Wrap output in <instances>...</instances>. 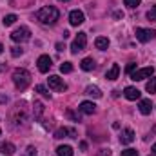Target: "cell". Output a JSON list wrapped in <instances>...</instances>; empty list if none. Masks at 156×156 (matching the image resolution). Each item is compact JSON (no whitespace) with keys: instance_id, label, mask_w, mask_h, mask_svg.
<instances>
[{"instance_id":"6da1fadb","label":"cell","mask_w":156,"mask_h":156,"mask_svg":"<svg viewBox=\"0 0 156 156\" xmlns=\"http://www.w3.org/2000/svg\"><path fill=\"white\" fill-rule=\"evenodd\" d=\"M35 18L38 20L40 24H44V26H53L60 18V11L56 7H53V5H45V7H42V9L37 11Z\"/></svg>"},{"instance_id":"7a4b0ae2","label":"cell","mask_w":156,"mask_h":156,"mask_svg":"<svg viewBox=\"0 0 156 156\" xmlns=\"http://www.w3.org/2000/svg\"><path fill=\"white\" fill-rule=\"evenodd\" d=\"M13 82H15V87L16 89H20V91L27 89V85L31 83L29 71H26V69H15L13 71Z\"/></svg>"},{"instance_id":"3957f363","label":"cell","mask_w":156,"mask_h":156,"mask_svg":"<svg viewBox=\"0 0 156 156\" xmlns=\"http://www.w3.org/2000/svg\"><path fill=\"white\" fill-rule=\"evenodd\" d=\"M31 38V29L29 27H26V26H22V27H18V29H15L13 33H11V40L13 42H27V40Z\"/></svg>"},{"instance_id":"277c9868","label":"cell","mask_w":156,"mask_h":156,"mask_svg":"<svg viewBox=\"0 0 156 156\" xmlns=\"http://www.w3.org/2000/svg\"><path fill=\"white\" fill-rule=\"evenodd\" d=\"M136 38L140 40L142 44H145V42H151V40L156 38V31L154 29H145V27H136Z\"/></svg>"},{"instance_id":"5b68a950","label":"cell","mask_w":156,"mask_h":156,"mask_svg":"<svg viewBox=\"0 0 156 156\" xmlns=\"http://www.w3.org/2000/svg\"><path fill=\"white\" fill-rule=\"evenodd\" d=\"M154 75V67H142V69H136L131 73V78L134 82H140V80H145V78H151Z\"/></svg>"},{"instance_id":"8992f818","label":"cell","mask_w":156,"mask_h":156,"mask_svg":"<svg viewBox=\"0 0 156 156\" xmlns=\"http://www.w3.org/2000/svg\"><path fill=\"white\" fill-rule=\"evenodd\" d=\"M87 45V35L85 33H78L76 38L73 40V45H71V53H78V51H83Z\"/></svg>"},{"instance_id":"52a82bcc","label":"cell","mask_w":156,"mask_h":156,"mask_svg":"<svg viewBox=\"0 0 156 156\" xmlns=\"http://www.w3.org/2000/svg\"><path fill=\"white\" fill-rule=\"evenodd\" d=\"M47 83H49V87H51L53 91H58V93L67 89V85L64 83V80H62L60 76H56V75H53V76L47 78Z\"/></svg>"},{"instance_id":"ba28073f","label":"cell","mask_w":156,"mask_h":156,"mask_svg":"<svg viewBox=\"0 0 156 156\" xmlns=\"http://www.w3.org/2000/svg\"><path fill=\"white\" fill-rule=\"evenodd\" d=\"M37 66H38L40 73H49V69L53 67V60H51L47 55H42L38 60H37Z\"/></svg>"},{"instance_id":"9c48e42d","label":"cell","mask_w":156,"mask_h":156,"mask_svg":"<svg viewBox=\"0 0 156 156\" xmlns=\"http://www.w3.org/2000/svg\"><path fill=\"white\" fill-rule=\"evenodd\" d=\"M83 20H85V16H83V13H82L80 9H75V11L69 13V22H71V26H80V24H83Z\"/></svg>"},{"instance_id":"30bf717a","label":"cell","mask_w":156,"mask_h":156,"mask_svg":"<svg viewBox=\"0 0 156 156\" xmlns=\"http://www.w3.org/2000/svg\"><path fill=\"white\" fill-rule=\"evenodd\" d=\"M133 140H134V131H133V129H129V127H127V129H123V131H122V134H120V144H122V145H129Z\"/></svg>"},{"instance_id":"8fae6325","label":"cell","mask_w":156,"mask_h":156,"mask_svg":"<svg viewBox=\"0 0 156 156\" xmlns=\"http://www.w3.org/2000/svg\"><path fill=\"white\" fill-rule=\"evenodd\" d=\"M123 96H125L127 100H140L142 93H140V91H138L136 87L129 85V87H125V89H123Z\"/></svg>"},{"instance_id":"7c38bea8","label":"cell","mask_w":156,"mask_h":156,"mask_svg":"<svg viewBox=\"0 0 156 156\" xmlns=\"http://www.w3.org/2000/svg\"><path fill=\"white\" fill-rule=\"evenodd\" d=\"M55 138H76V131L75 129H67V127H60L55 133Z\"/></svg>"},{"instance_id":"4fadbf2b","label":"cell","mask_w":156,"mask_h":156,"mask_svg":"<svg viewBox=\"0 0 156 156\" xmlns=\"http://www.w3.org/2000/svg\"><path fill=\"white\" fill-rule=\"evenodd\" d=\"M140 113L142 115H151V111H153V102L149 100V98H144V100H140Z\"/></svg>"},{"instance_id":"5bb4252c","label":"cell","mask_w":156,"mask_h":156,"mask_svg":"<svg viewBox=\"0 0 156 156\" xmlns=\"http://www.w3.org/2000/svg\"><path fill=\"white\" fill-rule=\"evenodd\" d=\"M78 109H80V113H83V115H93V113L96 111V105H94L93 102H82Z\"/></svg>"},{"instance_id":"9a60e30c","label":"cell","mask_w":156,"mask_h":156,"mask_svg":"<svg viewBox=\"0 0 156 156\" xmlns=\"http://www.w3.org/2000/svg\"><path fill=\"white\" fill-rule=\"evenodd\" d=\"M118 75H120V66H118V64H113L111 69L105 73V78H107V80H116Z\"/></svg>"},{"instance_id":"2e32d148","label":"cell","mask_w":156,"mask_h":156,"mask_svg":"<svg viewBox=\"0 0 156 156\" xmlns=\"http://www.w3.org/2000/svg\"><path fill=\"white\" fill-rule=\"evenodd\" d=\"M56 156H73V147L71 145H60V147H56Z\"/></svg>"},{"instance_id":"e0dca14e","label":"cell","mask_w":156,"mask_h":156,"mask_svg":"<svg viewBox=\"0 0 156 156\" xmlns=\"http://www.w3.org/2000/svg\"><path fill=\"white\" fill-rule=\"evenodd\" d=\"M85 94L94 96V98H102V91H100L96 85H87V87H85Z\"/></svg>"},{"instance_id":"ac0fdd59","label":"cell","mask_w":156,"mask_h":156,"mask_svg":"<svg viewBox=\"0 0 156 156\" xmlns=\"http://www.w3.org/2000/svg\"><path fill=\"white\" fill-rule=\"evenodd\" d=\"M109 38H105V37H98V38L94 40V45L98 47V49H102V51H105L107 47H109Z\"/></svg>"},{"instance_id":"d6986e66","label":"cell","mask_w":156,"mask_h":156,"mask_svg":"<svg viewBox=\"0 0 156 156\" xmlns=\"http://www.w3.org/2000/svg\"><path fill=\"white\" fill-rule=\"evenodd\" d=\"M0 153H2V154H7V156L15 154V145H13V144H9V142H5V144H2V145H0Z\"/></svg>"},{"instance_id":"ffe728a7","label":"cell","mask_w":156,"mask_h":156,"mask_svg":"<svg viewBox=\"0 0 156 156\" xmlns=\"http://www.w3.org/2000/svg\"><path fill=\"white\" fill-rule=\"evenodd\" d=\"M80 67H82L83 71H93V69H94V60H93V58H83V60L80 62Z\"/></svg>"},{"instance_id":"44dd1931","label":"cell","mask_w":156,"mask_h":156,"mask_svg":"<svg viewBox=\"0 0 156 156\" xmlns=\"http://www.w3.org/2000/svg\"><path fill=\"white\" fill-rule=\"evenodd\" d=\"M35 0H11V5L15 7H29Z\"/></svg>"},{"instance_id":"7402d4cb","label":"cell","mask_w":156,"mask_h":156,"mask_svg":"<svg viewBox=\"0 0 156 156\" xmlns=\"http://www.w3.org/2000/svg\"><path fill=\"white\" fill-rule=\"evenodd\" d=\"M145 89H147V93H151V94H154V93H156V78H151V80L147 82V85H145Z\"/></svg>"},{"instance_id":"603a6c76","label":"cell","mask_w":156,"mask_h":156,"mask_svg":"<svg viewBox=\"0 0 156 156\" xmlns=\"http://www.w3.org/2000/svg\"><path fill=\"white\" fill-rule=\"evenodd\" d=\"M2 22H4V26H5V27H9V26H13V24L16 22V15H7Z\"/></svg>"},{"instance_id":"cb8c5ba5","label":"cell","mask_w":156,"mask_h":156,"mask_svg":"<svg viewBox=\"0 0 156 156\" xmlns=\"http://www.w3.org/2000/svg\"><path fill=\"white\" fill-rule=\"evenodd\" d=\"M33 107H35V118H40V115L44 113V105H42V102H35Z\"/></svg>"},{"instance_id":"d4e9b609","label":"cell","mask_w":156,"mask_h":156,"mask_svg":"<svg viewBox=\"0 0 156 156\" xmlns=\"http://www.w3.org/2000/svg\"><path fill=\"white\" fill-rule=\"evenodd\" d=\"M71 71H73V64L71 62H64L60 66V73H71Z\"/></svg>"},{"instance_id":"484cf974","label":"cell","mask_w":156,"mask_h":156,"mask_svg":"<svg viewBox=\"0 0 156 156\" xmlns=\"http://www.w3.org/2000/svg\"><path fill=\"white\" fill-rule=\"evenodd\" d=\"M35 89H37V93H40L42 96H45V98H51V94H49V91H47V89H45L44 85H37Z\"/></svg>"},{"instance_id":"4316f807","label":"cell","mask_w":156,"mask_h":156,"mask_svg":"<svg viewBox=\"0 0 156 156\" xmlns=\"http://www.w3.org/2000/svg\"><path fill=\"white\" fill-rule=\"evenodd\" d=\"M140 2H142V0H123V4H125L127 7H131V9L138 7V5H140Z\"/></svg>"},{"instance_id":"83f0119b","label":"cell","mask_w":156,"mask_h":156,"mask_svg":"<svg viewBox=\"0 0 156 156\" xmlns=\"http://www.w3.org/2000/svg\"><path fill=\"white\" fill-rule=\"evenodd\" d=\"M20 55H24V49L22 47H11V56H20Z\"/></svg>"},{"instance_id":"f1b7e54d","label":"cell","mask_w":156,"mask_h":156,"mask_svg":"<svg viewBox=\"0 0 156 156\" xmlns=\"http://www.w3.org/2000/svg\"><path fill=\"white\" fill-rule=\"evenodd\" d=\"M122 156H138V151L136 149H125V151H122Z\"/></svg>"},{"instance_id":"f546056e","label":"cell","mask_w":156,"mask_h":156,"mask_svg":"<svg viewBox=\"0 0 156 156\" xmlns=\"http://www.w3.org/2000/svg\"><path fill=\"white\" fill-rule=\"evenodd\" d=\"M133 71H136V64H134V62L127 64V67H125V73H127V75H131Z\"/></svg>"},{"instance_id":"4dcf8cb0","label":"cell","mask_w":156,"mask_h":156,"mask_svg":"<svg viewBox=\"0 0 156 156\" xmlns=\"http://www.w3.org/2000/svg\"><path fill=\"white\" fill-rule=\"evenodd\" d=\"M147 18H149V20H156V5L151 11H147Z\"/></svg>"},{"instance_id":"1f68e13d","label":"cell","mask_w":156,"mask_h":156,"mask_svg":"<svg viewBox=\"0 0 156 156\" xmlns=\"http://www.w3.org/2000/svg\"><path fill=\"white\" fill-rule=\"evenodd\" d=\"M67 116H69V118H73V120H75V122H80V118H78L76 115H75V113H73V111H67Z\"/></svg>"},{"instance_id":"d6a6232c","label":"cell","mask_w":156,"mask_h":156,"mask_svg":"<svg viewBox=\"0 0 156 156\" xmlns=\"http://www.w3.org/2000/svg\"><path fill=\"white\" fill-rule=\"evenodd\" d=\"M122 16H123V13H120V11H116V13H115V18H122Z\"/></svg>"},{"instance_id":"836d02e7","label":"cell","mask_w":156,"mask_h":156,"mask_svg":"<svg viewBox=\"0 0 156 156\" xmlns=\"http://www.w3.org/2000/svg\"><path fill=\"white\" fill-rule=\"evenodd\" d=\"M4 102H7V96H0V104H4Z\"/></svg>"},{"instance_id":"e575fe53","label":"cell","mask_w":156,"mask_h":156,"mask_svg":"<svg viewBox=\"0 0 156 156\" xmlns=\"http://www.w3.org/2000/svg\"><path fill=\"white\" fill-rule=\"evenodd\" d=\"M153 154H156V144L153 145Z\"/></svg>"},{"instance_id":"d590c367","label":"cell","mask_w":156,"mask_h":156,"mask_svg":"<svg viewBox=\"0 0 156 156\" xmlns=\"http://www.w3.org/2000/svg\"><path fill=\"white\" fill-rule=\"evenodd\" d=\"M2 69H5V64H2V66H0V71H2Z\"/></svg>"},{"instance_id":"8d00e7d4","label":"cell","mask_w":156,"mask_h":156,"mask_svg":"<svg viewBox=\"0 0 156 156\" xmlns=\"http://www.w3.org/2000/svg\"><path fill=\"white\" fill-rule=\"evenodd\" d=\"M2 49H4V45H2V42H0V53H2Z\"/></svg>"},{"instance_id":"74e56055","label":"cell","mask_w":156,"mask_h":156,"mask_svg":"<svg viewBox=\"0 0 156 156\" xmlns=\"http://www.w3.org/2000/svg\"><path fill=\"white\" fill-rule=\"evenodd\" d=\"M60 2H67V0H60Z\"/></svg>"}]
</instances>
